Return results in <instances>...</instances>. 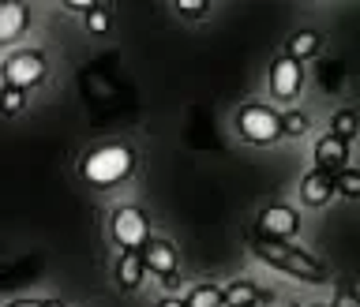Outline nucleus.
Segmentation results:
<instances>
[{"label": "nucleus", "instance_id": "obj_7", "mask_svg": "<svg viewBox=\"0 0 360 307\" xmlns=\"http://www.w3.org/2000/svg\"><path fill=\"white\" fill-rule=\"evenodd\" d=\"M143 263H146V274H154L162 281L165 289H176L180 285V255L173 240H165V236H150V240L143 244Z\"/></svg>", "mask_w": 360, "mask_h": 307}, {"label": "nucleus", "instance_id": "obj_17", "mask_svg": "<svg viewBox=\"0 0 360 307\" xmlns=\"http://www.w3.org/2000/svg\"><path fill=\"white\" fill-rule=\"evenodd\" d=\"M30 105V94L19 86H0V117H19Z\"/></svg>", "mask_w": 360, "mask_h": 307}, {"label": "nucleus", "instance_id": "obj_3", "mask_svg": "<svg viewBox=\"0 0 360 307\" xmlns=\"http://www.w3.org/2000/svg\"><path fill=\"white\" fill-rule=\"evenodd\" d=\"M233 124H236V135L252 146H274L278 139H285L281 112L274 105H266V101H248V105H240Z\"/></svg>", "mask_w": 360, "mask_h": 307}, {"label": "nucleus", "instance_id": "obj_8", "mask_svg": "<svg viewBox=\"0 0 360 307\" xmlns=\"http://www.w3.org/2000/svg\"><path fill=\"white\" fill-rule=\"evenodd\" d=\"M304 79H308L304 64H297L292 56L281 53L278 60L270 64V98H274V101H292V98H300Z\"/></svg>", "mask_w": 360, "mask_h": 307}, {"label": "nucleus", "instance_id": "obj_12", "mask_svg": "<svg viewBox=\"0 0 360 307\" xmlns=\"http://www.w3.org/2000/svg\"><path fill=\"white\" fill-rule=\"evenodd\" d=\"M146 277V263H143V252H120L117 263H112V281H117L120 292H135Z\"/></svg>", "mask_w": 360, "mask_h": 307}, {"label": "nucleus", "instance_id": "obj_13", "mask_svg": "<svg viewBox=\"0 0 360 307\" xmlns=\"http://www.w3.org/2000/svg\"><path fill=\"white\" fill-rule=\"evenodd\" d=\"M319 49H323L319 30H297V34H289V41H285V56H292L297 64H304L308 56H315Z\"/></svg>", "mask_w": 360, "mask_h": 307}, {"label": "nucleus", "instance_id": "obj_16", "mask_svg": "<svg viewBox=\"0 0 360 307\" xmlns=\"http://www.w3.org/2000/svg\"><path fill=\"white\" fill-rule=\"evenodd\" d=\"M330 135H338L342 143H353L360 135V112L356 109H338L330 117Z\"/></svg>", "mask_w": 360, "mask_h": 307}, {"label": "nucleus", "instance_id": "obj_23", "mask_svg": "<svg viewBox=\"0 0 360 307\" xmlns=\"http://www.w3.org/2000/svg\"><path fill=\"white\" fill-rule=\"evenodd\" d=\"M154 307H188V303H184V296H162Z\"/></svg>", "mask_w": 360, "mask_h": 307}, {"label": "nucleus", "instance_id": "obj_24", "mask_svg": "<svg viewBox=\"0 0 360 307\" xmlns=\"http://www.w3.org/2000/svg\"><path fill=\"white\" fill-rule=\"evenodd\" d=\"M4 307H45V300H11Z\"/></svg>", "mask_w": 360, "mask_h": 307}, {"label": "nucleus", "instance_id": "obj_9", "mask_svg": "<svg viewBox=\"0 0 360 307\" xmlns=\"http://www.w3.org/2000/svg\"><path fill=\"white\" fill-rule=\"evenodd\" d=\"M334 195H338V191H334V176H330V173H323V169H311V173L300 176V202H304V207L323 210Z\"/></svg>", "mask_w": 360, "mask_h": 307}, {"label": "nucleus", "instance_id": "obj_21", "mask_svg": "<svg viewBox=\"0 0 360 307\" xmlns=\"http://www.w3.org/2000/svg\"><path fill=\"white\" fill-rule=\"evenodd\" d=\"M173 8H176L184 19H199V15H207V11H210V4H207V0H176Z\"/></svg>", "mask_w": 360, "mask_h": 307}, {"label": "nucleus", "instance_id": "obj_20", "mask_svg": "<svg viewBox=\"0 0 360 307\" xmlns=\"http://www.w3.org/2000/svg\"><path fill=\"white\" fill-rule=\"evenodd\" d=\"M109 27H112V15H109L105 8H94V11L86 15V30H90V34H109Z\"/></svg>", "mask_w": 360, "mask_h": 307}, {"label": "nucleus", "instance_id": "obj_10", "mask_svg": "<svg viewBox=\"0 0 360 307\" xmlns=\"http://www.w3.org/2000/svg\"><path fill=\"white\" fill-rule=\"evenodd\" d=\"M311 157H315V169H323V173H342V169H349L345 162H349V143H342L338 135H330L326 131L323 139H315V150H311Z\"/></svg>", "mask_w": 360, "mask_h": 307}, {"label": "nucleus", "instance_id": "obj_22", "mask_svg": "<svg viewBox=\"0 0 360 307\" xmlns=\"http://www.w3.org/2000/svg\"><path fill=\"white\" fill-rule=\"evenodd\" d=\"M330 307H360V292H356V289H349V285H342V289L334 292Z\"/></svg>", "mask_w": 360, "mask_h": 307}, {"label": "nucleus", "instance_id": "obj_11", "mask_svg": "<svg viewBox=\"0 0 360 307\" xmlns=\"http://www.w3.org/2000/svg\"><path fill=\"white\" fill-rule=\"evenodd\" d=\"M27 30H30V8L19 4V0H4L0 4V45H15Z\"/></svg>", "mask_w": 360, "mask_h": 307}, {"label": "nucleus", "instance_id": "obj_15", "mask_svg": "<svg viewBox=\"0 0 360 307\" xmlns=\"http://www.w3.org/2000/svg\"><path fill=\"white\" fill-rule=\"evenodd\" d=\"M188 307H225V285H218V281H202V285H195L184 296Z\"/></svg>", "mask_w": 360, "mask_h": 307}, {"label": "nucleus", "instance_id": "obj_4", "mask_svg": "<svg viewBox=\"0 0 360 307\" xmlns=\"http://www.w3.org/2000/svg\"><path fill=\"white\" fill-rule=\"evenodd\" d=\"M0 79H4V86H19L30 94L34 86H41L49 79V60H45L41 49H11L0 60Z\"/></svg>", "mask_w": 360, "mask_h": 307}, {"label": "nucleus", "instance_id": "obj_19", "mask_svg": "<svg viewBox=\"0 0 360 307\" xmlns=\"http://www.w3.org/2000/svg\"><path fill=\"white\" fill-rule=\"evenodd\" d=\"M334 191L342 199H360V169H342V173H334Z\"/></svg>", "mask_w": 360, "mask_h": 307}, {"label": "nucleus", "instance_id": "obj_25", "mask_svg": "<svg viewBox=\"0 0 360 307\" xmlns=\"http://www.w3.org/2000/svg\"><path fill=\"white\" fill-rule=\"evenodd\" d=\"M311 307H330V303H311Z\"/></svg>", "mask_w": 360, "mask_h": 307}, {"label": "nucleus", "instance_id": "obj_1", "mask_svg": "<svg viewBox=\"0 0 360 307\" xmlns=\"http://www.w3.org/2000/svg\"><path fill=\"white\" fill-rule=\"evenodd\" d=\"M252 252L259 263H266L270 270H278V274H289L304 281V285H326L330 281V266L323 263V259H315L311 252H304L300 244H274V240H252Z\"/></svg>", "mask_w": 360, "mask_h": 307}, {"label": "nucleus", "instance_id": "obj_18", "mask_svg": "<svg viewBox=\"0 0 360 307\" xmlns=\"http://www.w3.org/2000/svg\"><path fill=\"white\" fill-rule=\"evenodd\" d=\"M281 131H285V139H304L311 131V120L300 109H289V112H281Z\"/></svg>", "mask_w": 360, "mask_h": 307}, {"label": "nucleus", "instance_id": "obj_2", "mask_svg": "<svg viewBox=\"0 0 360 307\" xmlns=\"http://www.w3.org/2000/svg\"><path fill=\"white\" fill-rule=\"evenodd\" d=\"M135 173V150L124 143H101L90 146L79 162V176L86 180L90 188H117Z\"/></svg>", "mask_w": 360, "mask_h": 307}, {"label": "nucleus", "instance_id": "obj_6", "mask_svg": "<svg viewBox=\"0 0 360 307\" xmlns=\"http://www.w3.org/2000/svg\"><path fill=\"white\" fill-rule=\"evenodd\" d=\"M300 233V214L289 202H270L259 210L255 218V236L259 240H274V244H292Z\"/></svg>", "mask_w": 360, "mask_h": 307}, {"label": "nucleus", "instance_id": "obj_5", "mask_svg": "<svg viewBox=\"0 0 360 307\" xmlns=\"http://www.w3.org/2000/svg\"><path fill=\"white\" fill-rule=\"evenodd\" d=\"M109 236L120 252H143V244L150 240V221H146L143 207L135 202H120L109 210Z\"/></svg>", "mask_w": 360, "mask_h": 307}, {"label": "nucleus", "instance_id": "obj_14", "mask_svg": "<svg viewBox=\"0 0 360 307\" xmlns=\"http://www.w3.org/2000/svg\"><path fill=\"white\" fill-rule=\"evenodd\" d=\"M259 300H263V289H259L255 281H248V277L225 285V307H255Z\"/></svg>", "mask_w": 360, "mask_h": 307}]
</instances>
